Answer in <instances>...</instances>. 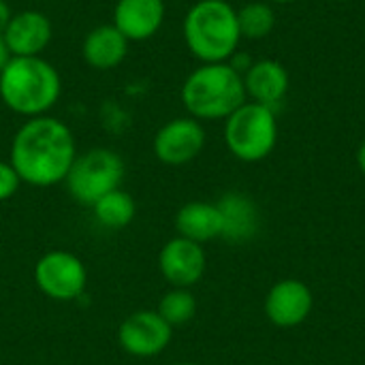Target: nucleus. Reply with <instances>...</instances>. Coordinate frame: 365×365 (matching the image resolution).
Returning <instances> with one entry per match:
<instances>
[{
	"instance_id": "obj_1",
	"label": "nucleus",
	"mask_w": 365,
	"mask_h": 365,
	"mask_svg": "<svg viewBox=\"0 0 365 365\" xmlns=\"http://www.w3.org/2000/svg\"><path fill=\"white\" fill-rule=\"evenodd\" d=\"M77 156L73 130L58 118H28L13 135L9 163L21 184L47 188L62 184Z\"/></svg>"
},
{
	"instance_id": "obj_2",
	"label": "nucleus",
	"mask_w": 365,
	"mask_h": 365,
	"mask_svg": "<svg viewBox=\"0 0 365 365\" xmlns=\"http://www.w3.org/2000/svg\"><path fill=\"white\" fill-rule=\"evenodd\" d=\"M60 73L43 56L11 58L0 71V101L17 115H47L60 101Z\"/></svg>"
},
{
	"instance_id": "obj_3",
	"label": "nucleus",
	"mask_w": 365,
	"mask_h": 365,
	"mask_svg": "<svg viewBox=\"0 0 365 365\" xmlns=\"http://www.w3.org/2000/svg\"><path fill=\"white\" fill-rule=\"evenodd\" d=\"M180 98L188 115L199 122L227 120L248 101L244 75L229 62L197 66L184 79Z\"/></svg>"
},
{
	"instance_id": "obj_4",
	"label": "nucleus",
	"mask_w": 365,
	"mask_h": 365,
	"mask_svg": "<svg viewBox=\"0 0 365 365\" xmlns=\"http://www.w3.org/2000/svg\"><path fill=\"white\" fill-rule=\"evenodd\" d=\"M184 41L201 64L229 62L242 41L237 9L227 0H199L184 17Z\"/></svg>"
},
{
	"instance_id": "obj_5",
	"label": "nucleus",
	"mask_w": 365,
	"mask_h": 365,
	"mask_svg": "<svg viewBox=\"0 0 365 365\" xmlns=\"http://www.w3.org/2000/svg\"><path fill=\"white\" fill-rule=\"evenodd\" d=\"M225 143L242 163L267 158L278 143L276 111L255 101H246L225 120Z\"/></svg>"
},
{
	"instance_id": "obj_6",
	"label": "nucleus",
	"mask_w": 365,
	"mask_h": 365,
	"mask_svg": "<svg viewBox=\"0 0 365 365\" xmlns=\"http://www.w3.org/2000/svg\"><path fill=\"white\" fill-rule=\"evenodd\" d=\"M122 180H124L122 156L109 148H92L75 156L64 184L68 195L77 203L92 207L101 197L120 188Z\"/></svg>"
},
{
	"instance_id": "obj_7",
	"label": "nucleus",
	"mask_w": 365,
	"mask_h": 365,
	"mask_svg": "<svg viewBox=\"0 0 365 365\" xmlns=\"http://www.w3.org/2000/svg\"><path fill=\"white\" fill-rule=\"evenodd\" d=\"M88 282L83 261L68 250H49L34 265V284L53 302L77 299Z\"/></svg>"
},
{
	"instance_id": "obj_8",
	"label": "nucleus",
	"mask_w": 365,
	"mask_h": 365,
	"mask_svg": "<svg viewBox=\"0 0 365 365\" xmlns=\"http://www.w3.org/2000/svg\"><path fill=\"white\" fill-rule=\"evenodd\" d=\"M205 128L195 118H173L154 135V154L163 165L182 167L192 163L205 148Z\"/></svg>"
},
{
	"instance_id": "obj_9",
	"label": "nucleus",
	"mask_w": 365,
	"mask_h": 365,
	"mask_svg": "<svg viewBox=\"0 0 365 365\" xmlns=\"http://www.w3.org/2000/svg\"><path fill=\"white\" fill-rule=\"evenodd\" d=\"M173 338V327L156 310H139L126 317L118 329L120 346L139 359L160 355Z\"/></svg>"
},
{
	"instance_id": "obj_10",
	"label": "nucleus",
	"mask_w": 365,
	"mask_h": 365,
	"mask_svg": "<svg viewBox=\"0 0 365 365\" xmlns=\"http://www.w3.org/2000/svg\"><path fill=\"white\" fill-rule=\"evenodd\" d=\"M158 267L163 278L173 289H190L203 278L207 257L201 244L178 235L163 246L158 255Z\"/></svg>"
},
{
	"instance_id": "obj_11",
	"label": "nucleus",
	"mask_w": 365,
	"mask_h": 365,
	"mask_svg": "<svg viewBox=\"0 0 365 365\" xmlns=\"http://www.w3.org/2000/svg\"><path fill=\"white\" fill-rule=\"evenodd\" d=\"M314 308V295L310 287L295 278L276 282L265 297V317L272 325L291 329L302 325Z\"/></svg>"
},
{
	"instance_id": "obj_12",
	"label": "nucleus",
	"mask_w": 365,
	"mask_h": 365,
	"mask_svg": "<svg viewBox=\"0 0 365 365\" xmlns=\"http://www.w3.org/2000/svg\"><path fill=\"white\" fill-rule=\"evenodd\" d=\"M2 36L13 58L43 56L53 38V26L45 13L36 9H24L11 15Z\"/></svg>"
},
{
	"instance_id": "obj_13",
	"label": "nucleus",
	"mask_w": 365,
	"mask_h": 365,
	"mask_svg": "<svg viewBox=\"0 0 365 365\" xmlns=\"http://www.w3.org/2000/svg\"><path fill=\"white\" fill-rule=\"evenodd\" d=\"M165 0H118L111 24L133 43L152 38L165 21Z\"/></svg>"
},
{
	"instance_id": "obj_14",
	"label": "nucleus",
	"mask_w": 365,
	"mask_h": 365,
	"mask_svg": "<svg viewBox=\"0 0 365 365\" xmlns=\"http://www.w3.org/2000/svg\"><path fill=\"white\" fill-rule=\"evenodd\" d=\"M244 88L250 101L276 111L289 92V73L278 60H257L244 73Z\"/></svg>"
},
{
	"instance_id": "obj_15",
	"label": "nucleus",
	"mask_w": 365,
	"mask_h": 365,
	"mask_svg": "<svg viewBox=\"0 0 365 365\" xmlns=\"http://www.w3.org/2000/svg\"><path fill=\"white\" fill-rule=\"evenodd\" d=\"M128 45L130 41L113 24H98L86 34L81 56L94 71H113L126 60Z\"/></svg>"
},
{
	"instance_id": "obj_16",
	"label": "nucleus",
	"mask_w": 365,
	"mask_h": 365,
	"mask_svg": "<svg viewBox=\"0 0 365 365\" xmlns=\"http://www.w3.org/2000/svg\"><path fill=\"white\" fill-rule=\"evenodd\" d=\"M175 229L180 237L203 246L205 242L222 237V214L216 203L190 201L175 214Z\"/></svg>"
},
{
	"instance_id": "obj_17",
	"label": "nucleus",
	"mask_w": 365,
	"mask_h": 365,
	"mask_svg": "<svg viewBox=\"0 0 365 365\" xmlns=\"http://www.w3.org/2000/svg\"><path fill=\"white\" fill-rule=\"evenodd\" d=\"M222 214V237L231 242H246L259 229L257 205L242 192H229L218 203Z\"/></svg>"
},
{
	"instance_id": "obj_18",
	"label": "nucleus",
	"mask_w": 365,
	"mask_h": 365,
	"mask_svg": "<svg viewBox=\"0 0 365 365\" xmlns=\"http://www.w3.org/2000/svg\"><path fill=\"white\" fill-rule=\"evenodd\" d=\"M92 214H94L96 222L107 229H124L135 220L137 203L126 190L115 188V190L107 192L105 197H101L92 205Z\"/></svg>"
},
{
	"instance_id": "obj_19",
	"label": "nucleus",
	"mask_w": 365,
	"mask_h": 365,
	"mask_svg": "<svg viewBox=\"0 0 365 365\" xmlns=\"http://www.w3.org/2000/svg\"><path fill=\"white\" fill-rule=\"evenodd\" d=\"M237 24H240L242 38L259 41V38H265L267 34H272V30L276 26V13L269 2L255 0V2L244 4L237 11Z\"/></svg>"
},
{
	"instance_id": "obj_20",
	"label": "nucleus",
	"mask_w": 365,
	"mask_h": 365,
	"mask_svg": "<svg viewBox=\"0 0 365 365\" xmlns=\"http://www.w3.org/2000/svg\"><path fill=\"white\" fill-rule=\"evenodd\" d=\"M156 312H158L171 327L186 325V323L192 321L195 314H197V299H195V295H192L188 289H171V291H167V293L160 297Z\"/></svg>"
},
{
	"instance_id": "obj_21",
	"label": "nucleus",
	"mask_w": 365,
	"mask_h": 365,
	"mask_svg": "<svg viewBox=\"0 0 365 365\" xmlns=\"http://www.w3.org/2000/svg\"><path fill=\"white\" fill-rule=\"evenodd\" d=\"M19 186H21V180L17 171L13 169V165L9 160H0V203L15 197Z\"/></svg>"
},
{
	"instance_id": "obj_22",
	"label": "nucleus",
	"mask_w": 365,
	"mask_h": 365,
	"mask_svg": "<svg viewBox=\"0 0 365 365\" xmlns=\"http://www.w3.org/2000/svg\"><path fill=\"white\" fill-rule=\"evenodd\" d=\"M11 15H13V11H11V6H9V2H6V0H0V32H4V28H6V24H9V19H11Z\"/></svg>"
},
{
	"instance_id": "obj_23",
	"label": "nucleus",
	"mask_w": 365,
	"mask_h": 365,
	"mask_svg": "<svg viewBox=\"0 0 365 365\" xmlns=\"http://www.w3.org/2000/svg\"><path fill=\"white\" fill-rule=\"evenodd\" d=\"M11 58H13V56H11V51H9V45H6V41H4V36H2V32H0V71L9 64Z\"/></svg>"
},
{
	"instance_id": "obj_24",
	"label": "nucleus",
	"mask_w": 365,
	"mask_h": 365,
	"mask_svg": "<svg viewBox=\"0 0 365 365\" xmlns=\"http://www.w3.org/2000/svg\"><path fill=\"white\" fill-rule=\"evenodd\" d=\"M357 165H359V171L365 175V139L361 141L359 150H357Z\"/></svg>"
},
{
	"instance_id": "obj_25",
	"label": "nucleus",
	"mask_w": 365,
	"mask_h": 365,
	"mask_svg": "<svg viewBox=\"0 0 365 365\" xmlns=\"http://www.w3.org/2000/svg\"><path fill=\"white\" fill-rule=\"evenodd\" d=\"M269 4H289V2H295V0H265Z\"/></svg>"
},
{
	"instance_id": "obj_26",
	"label": "nucleus",
	"mask_w": 365,
	"mask_h": 365,
	"mask_svg": "<svg viewBox=\"0 0 365 365\" xmlns=\"http://www.w3.org/2000/svg\"><path fill=\"white\" fill-rule=\"evenodd\" d=\"M178 365H199V364H178Z\"/></svg>"
},
{
	"instance_id": "obj_27",
	"label": "nucleus",
	"mask_w": 365,
	"mask_h": 365,
	"mask_svg": "<svg viewBox=\"0 0 365 365\" xmlns=\"http://www.w3.org/2000/svg\"><path fill=\"white\" fill-rule=\"evenodd\" d=\"M334 2H344V0H334Z\"/></svg>"
},
{
	"instance_id": "obj_28",
	"label": "nucleus",
	"mask_w": 365,
	"mask_h": 365,
	"mask_svg": "<svg viewBox=\"0 0 365 365\" xmlns=\"http://www.w3.org/2000/svg\"><path fill=\"white\" fill-rule=\"evenodd\" d=\"M36 2H41V0H36Z\"/></svg>"
}]
</instances>
